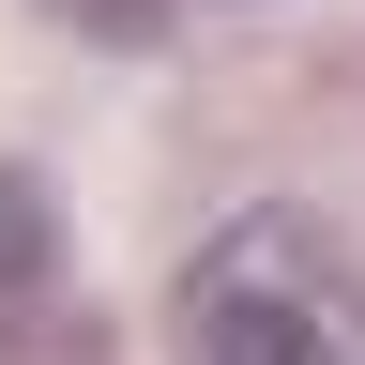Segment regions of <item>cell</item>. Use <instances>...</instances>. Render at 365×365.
Returning <instances> with one entry per match:
<instances>
[{"mask_svg": "<svg viewBox=\"0 0 365 365\" xmlns=\"http://www.w3.org/2000/svg\"><path fill=\"white\" fill-rule=\"evenodd\" d=\"M182 350L198 365H365V259L319 213H244L182 274Z\"/></svg>", "mask_w": 365, "mask_h": 365, "instance_id": "6da1fadb", "label": "cell"}]
</instances>
